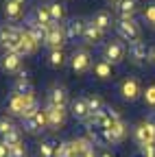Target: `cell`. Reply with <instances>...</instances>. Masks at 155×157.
I'll use <instances>...</instances> for the list:
<instances>
[{"mask_svg": "<svg viewBox=\"0 0 155 157\" xmlns=\"http://www.w3.org/2000/svg\"><path fill=\"white\" fill-rule=\"evenodd\" d=\"M68 111H70V116L74 118V120H79V122H87V120H90V109H87L85 96H74V98H70Z\"/></svg>", "mask_w": 155, "mask_h": 157, "instance_id": "8fae6325", "label": "cell"}, {"mask_svg": "<svg viewBox=\"0 0 155 157\" xmlns=\"http://www.w3.org/2000/svg\"><path fill=\"white\" fill-rule=\"evenodd\" d=\"M118 94L127 103H135L138 98H142V85L138 81V76H131V74L125 76L120 81V85H118Z\"/></svg>", "mask_w": 155, "mask_h": 157, "instance_id": "3957f363", "label": "cell"}, {"mask_svg": "<svg viewBox=\"0 0 155 157\" xmlns=\"http://www.w3.org/2000/svg\"><path fill=\"white\" fill-rule=\"evenodd\" d=\"M37 48H40V44H37V39L31 35V31L24 26V33H22V37H20V55L24 57V55H33Z\"/></svg>", "mask_w": 155, "mask_h": 157, "instance_id": "7402d4cb", "label": "cell"}, {"mask_svg": "<svg viewBox=\"0 0 155 157\" xmlns=\"http://www.w3.org/2000/svg\"><path fill=\"white\" fill-rule=\"evenodd\" d=\"M79 157H99V155L94 153V146H90V148H87V151H83V153H81Z\"/></svg>", "mask_w": 155, "mask_h": 157, "instance_id": "74e56055", "label": "cell"}, {"mask_svg": "<svg viewBox=\"0 0 155 157\" xmlns=\"http://www.w3.org/2000/svg\"><path fill=\"white\" fill-rule=\"evenodd\" d=\"M40 109V103H37L35 94H29V96H22V94H15L11 92V96L7 98V113L9 116H17V118H24L33 111Z\"/></svg>", "mask_w": 155, "mask_h": 157, "instance_id": "6da1fadb", "label": "cell"}, {"mask_svg": "<svg viewBox=\"0 0 155 157\" xmlns=\"http://www.w3.org/2000/svg\"><path fill=\"white\" fill-rule=\"evenodd\" d=\"M140 153H142V157H155V144H144V146H140Z\"/></svg>", "mask_w": 155, "mask_h": 157, "instance_id": "e575fe53", "label": "cell"}, {"mask_svg": "<svg viewBox=\"0 0 155 157\" xmlns=\"http://www.w3.org/2000/svg\"><path fill=\"white\" fill-rule=\"evenodd\" d=\"M85 26H87V20L85 17H79V15H74V17H68L66 20V35L70 42H74V39H83V33H85Z\"/></svg>", "mask_w": 155, "mask_h": 157, "instance_id": "7c38bea8", "label": "cell"}, {"mask_svg": "<svg viewBox=\"0 0 155 157\" xmlns=\"http://www.w3.org/2000/svg\"><path fill=\"white\" fill-rule=\"evenodd\" d=\"M125 57H127V46L120 42V39H109L107 44H103V59L109 61L111 66L122 63Z\"/></svg>", "mask_w": 155, "mask_h": 157, "instance_id": "5b68a950", "label": "cell"}, {"mask_svg": "<svg viewBox=\"0 0 155 157\" xmlns=\"http://www.w3.org/2000/svg\"><path fill=\"white\" fill-rule=\"evenodd\" d=\"M103 39H105V31H101L96 24H92L90 20H87V26H85V33H83V44H87V46H99Z\"/></svg>", "mask_w": 155, "mask_h": 157, "instance_id": "e0dca14e", "label": "cell"}, {"mask_svg": "<svg viewBox=\"0 0 155 157\" xmlns=\"http://www.w3.org/2000/svg\"><path fill=\"white\" fill-rule=\"evenodd\" d=\"M146 122H151V124L155 127V111H151V113L146 116Z\"/></svg>", "mask_w": 155, "mask_h": 157, "instance_id": "f35d334b", "label": "cell"}, {"mask_svg": "<svg viewBox=\"0 0 155 157\" xmlns=\"http://www.w3.org/2000/svg\"><path fill=\"white\" fill-rule=\"evenodd\" d=\"M66 42H68V35H66L64 24H52L50 29H46L44 46H46L48 50H64Z\"/></svg>", "mask_w": 155, "mask_h": 157, "instance_id": "8992f818", "label": "cell"}, {"mask_svg": "<svg viewBox=\"0 0 155 157\" xmlns=\"http://www.w3.org/2000/svg\"><path fill=\"white\" fill-rule=\"evenodd\" d=\"M0 140H2L9 148H11V146H20V144H22V131L15 127V129H13V131H9L5 137H0Z\"/></svg>", "mask_w": 155, "mask_h": 157, "instance_id": "4316f807", "label": "cell"}, {"mask_svg": "<svg viewBox=\"0 0 155 157\" xmlns=\"http://www.w3.org/2000/svg\"><path fill=\"white\" fill-rule=\"evenodd\" d=\"M127 133H129V127L125 124L122 118H118V120H114V122L103 131V140H105L107 144H120L125 137H127Z\"/></svg>", "mask_w": 155, "mask_h": 157, "instance_id": "ba28073f", "label": "cell"}, {"mask_svg": "<svg viewBox=\"0 0 155 157\" xmlns=\"http://www.w3.org/2000/svg\"><path fill=\"white\" fill-rule=\"evenodd\" d=\"M13 92L15 94H22V96H29V94H35L33 90V83H31V78H29V72H20L15 76V83H13Z\"/></svg>", "mask_w": 155, "mask_h": 157, "instance_id": "ffe728a7", "label": "cell"}, {"mask_svg": "<svg viewBox=\"0 0 155 157\" xmlns=\"http://www.w3.org/2000/svg\"><path fill=\"white\" fill-rule=\"evenodd\" d=\"M37 153H40V157H55L57 144L52 140H42L40 144H37Z\"/></svg>", "mask_w": 155, "mask_h": 157, "instance_id": "484cf974", "label": "cell"}, {"mask_svg": "<svg viewBox=\"0 0 155 157\" xmlns=\"http://www.w3.org/2000/svg\"><path fill=\"white\" fill-rule=\"evenodd\" d=\"M99 157H114V155H111V153H109V151H103V153H101V155H99Z\"/></svg>", "mask_w": 155, "mask_h": 157, "instance_id": "60d3db41", "label": "cell"}, {"mask_svg": "<svg viewBox=\"0 0 155 157\" xmlns=\"http://www.w3.org/2000/svg\"><path fill=\"white\" fill-rule=\"evenodd\" d=\"M44 111H46V122L50 131H59L66 124V118H68V109L64 107H52L48 103H44Z\"/></svg>", "mask_w": 155, "mask_h": 157, "instance_id": "9c48e42d", "label": "cell"}, {"mask_svg": "<svg viewBox=\"0 0 155 157\" xmlns=\"http://www.w3.org/2000/svg\"><path fill=\"white\" fill-rule=\"evenodd\" d=\"M17 2H22V5H24V2H26V0H17Z\"/></svg>", "mask_w": 155, "mask_h": 157, "instance_id": "b9f144b4", "label": "cell"}, {"mask_svg": "<svg viewBox=\"0 0 155 157\" xmlns=\"http://www.w3.org/2000/svg\"><path fill=\"white\" fill-rule=\"evenodd\" d=\"M13 26H15V24H7V22L0 24V48H5L7 42L13 37Z\"/></svg>", "mask_w": 155, "mask_h": 157, "instance_id": "f546056e", "label": "cell"}, {"mask_svg": "<svg viewBox=\"0 0 155 157\" xmlns=\"http://www.w3.org/2000/svg\"><path fill=\"white\" fill-rule=\"evenodd\" d=\"M0 68L7 74H20L22 72V55L17 52H2L0 57Z\"/></svg>", "mask_w": 155, "mask_h": 157, "instance_id": "5bb4252c", "label": "cell"}, {"mask_svg": "<svg viewBox=\"0 0 155 157\" xmlns=\"http://www.w3.org/2000/svg\"><path fill=\"white\" fill-rule=\"evenodd\" d=\"M46 63L52 68V70H59L68 63V57L64 50H48V57H46Z\"/></svg>", "mask_w": 155, "mask_h": 157, "instance_id": "d4e9b609", "label": "cell"}, {"mask_svg": "<svg viewBox=\"0 0 155 157\" xmlns=\"http://www.w3.org/2000/svg\"><path fill=\"white\" fill-rule=\"evenodd\" d=\"M85 101H87V109H90V116H94V113H99V111H103L105 109V103L101 101L96 94H90V96H85Z\"/></svg>", "mask_w": 155, "mask_h": 157, "instance_id": "83f0119b", "label": "cell"}, {"mask_svg": "<svg viewBox=\"0 0 155 157\" xmlns=\"http://www.w3.org/2000/svg\"><path fill=\"white\" fill-rule=\"evenodd\" d=\"M31 17H33V20H35V22L40 24V26H44V29H50V26H52V17H50L48 5H37Z\"/></svg>", "mask_w": 155, "mask_h": 157, "instance_id": "603a6c76", "label": "cell"}, {"mask_svg": "<svg viewBox=\"0 0 155 157\" xmlns=\"http://www.w3.org/2000/svg\"><path fill=\"white\" fill-rule=\"evenodd\" d=\"M133 140L138 142V146H144V144H155V127L146 120L138 122L133 127Z\"/></svg>", "mask_w": 155, "mask_h": 157, "instance_id": "30bf717a", "label": "cell"}, {"mask_svg": "<svg viewBox=\"0 0 155 157\" xmlns=\"http://www.w3.org/2000/svg\"><path fill=\"white\" fill-rule=\"evenodd\" d=\"M46 103H48V105H52V107H64V109H68V105H70L68 90H66L64 85H52V87L48 90Z\"/></svg>", "mask_w": 155, "mask_h": 157, "instance_id": "4fadbf2b", "label": "cell"}, {"mask_svg": "<svg viewBox=\"0 0 155 157\" xmlns=\"http://www.w3.org/2000/svg\"><path fill=\"white\" fill-rule=\"evenodd\" d=\"M129 59H131L133 66H142L149 59V48H146V44L142 42V39H140V42L129 44Z\"/></svg>", "mask_w": 155, "mask_h": 157, "instance_id": "9a60e30c", "label": "cell"}, {"mask_svg": "<svg viewBox=\"0 0 155 157\" xmlns=\"http://www.w3.org/2000/svg\"><path fill=\"white\" fill-rule=\"evenodd\" d=\"M9 157H26V146H24V144L11 146V148H9Z\"/></svg>", "mask_w": 155, "mask_h": 157, "instance_id": "836d02e7", "label": "cell"}, {"mask_svg": "<svg viewBox=\"0 0 155 157\" xmlns=\"http://www.w3.org/2000/svg\"><path fill=\"white\" fill-rule=\"evenodd\" d=\"M116 33H118L120 39L133 44V42H140V24L135 22L133 17H127V20H116Z\"/></svg>", "mask_w": 155, "mask_h": 157, "instance_id": "277c9868", "label": "cell"}, {"mask_svg": "<svg viewBox=\"0 0 155 157\" xmlns=\"http://www.w3.org/2000/svg\"><path fill=\"white\" fill-rule=\"evenodd\" d=\"M68 63L74 74H85L87 70H92V55L85 46H76L72 55L68 57Z\"/></svg>", "mask_w": 155, "mask_h": 157, "instance_id": "7a4b0ae2", "label": "cell"}, {"mask_svg": "<svg viewBox=\"0 0 155 157\" xmlns=\"http://www.w3.org/2000/svg\"><path fill=\"white\" fill-rule=\"evenodd\" d=\"M0 157H9V146L0 140Z\"/></svg>", "mask_w": 155, "mask_h": 157, "instance_id": "8d00e7d4", "label": "cell"}, {"mask_svg": "<svg viewBox=\"0 0 155 157\" xmlns=\"http://www.w3.org/2000/svg\"><path fill=\"white\" fill-rule=\"evenodd\" d=\"M15 129V124H13V120L11 118H7V116H2L0 118V137H5L9 131H13Z\"/></svg>", "mask_w": 155, "mask_h": 157, "instance_id": "d6a6232c", "label": "cell"}, {"mask_svg": "<svg viewBox=\"0 0 155 157\" xmlns=\"http://www.w3.org/2000/svg\"><path fill=\"white\" fill-rule=\"evenodd\" d=\"M146 61L155 68V46H151V48H149V59H146Z\"/></svg>", "mask_w": 155, "mask_h": 157, "instance_id": "d590c367", "label": "cell"}, {"mask_svg": "<svg viewBox=\"0 0 155 157\" xmlns=\"http://www.w3.org/2000/svg\"><path fill=\"white\" fill-rule=\"evenodd\" d=\"M142 101H144V107L155 109V83H149L142 90Z\"/></svg>", "mask_w": 155, "mask_h": 157, "instance_id": "f1b7e54d", "label": "cell"}, {"mask_svg": "<svg viewBox=\"0 0 155 157\" xmlns=\"http://www.w3.org/2000/svg\"><path fill=\"white\" fill-rule=\"evenodd\" d=\"M5 17L9 20V22H20L22 15H24V5L17 2V0H5Z\"/></svg>", "mask_w": 155, "mask_h": 157, "instance_id": "2e32d148", "label": "cell"}, {"mask_svg": "<svg viewBox=\"0 0 155 157\" xmlns=\"http://www.w3.org/2000/svg\"><path fill=\"white\" fill-rule=\"evenodd\" d=\"M105 2H107V5H111V7H118L120 0H105Z\"/></svg>", "mask_w": 155, "mask_h": 157, "instance_id": "ab89813d", "label": "cell"}, {"mask_svg": "<svg viewBox=\"0 0 155 157\" xmlns=\"http://www.w3.org/2000/svg\"><path fill=\"white\" fill-rule=\"evenodd\" d=\"M138 9H140L138 0H120L118 7H116V13H118V20H127L138 13Z\"/></svg>", "mask_w": 155, "mask_h": 157, "instance_id": "44dd1931", "label": "cell"}, {"mask_svg": "<svg viewBox=\"0 0 155 157\" xmlns=\"http://www.w3.org/2000/svg\"><path fill=\"white\" fill-rule=\"evenodd\" d=\"M92 74L99 78V81H109L114 76V66L109 61H105V59H99V61L92 63Z\"/></svg>", "mask_w": 155, "mask_h": 157, "instance_id": "d6986e66", "label": "cell"}, {"mask_svg": "<svg viewBox=\"0 0 155 157\" xmlns=\"http://www.w3.org/2000/svg\"><path fill=\"white\" fill-rule=\"evenodd\" d=\"M90 22L92 24H96L101 31H111V26H116V20L111 17V13L109 11H105V9H101V11H96L92 17H90Z\"/></svg>", "mask_w": 155, "mask_h": 157, "instance_id": "ac0fdd59", "label": "cell"}, {"mask_svg": "<svg viewBox=\"0 0 155 157\" xmlns=\"http://www.w3.org/2000/svg\"><path fill=\"white\" fill-rule=\"evenodd\" d=\"M22 127H24V131H26V133H31V135H35V133H42L44 129H48V122H46V111H44V107H40L37 111H33V113L24 116V118H22Z\"/></svg>", "mask_w": 155, "mask_h": 157, "instance_id": "52a82bcc", "label": "cell"}, {"mask_svg": "<svg viewBox=\"0 0 155 157\" xmlns=\"http://www.w3.org/2000/svg\"><path fill=\"white\" fill-rule=\"evenodd\" d=\"M142 17H144V22L155 31V2H149V5L142 9Z\"/></svg>", "mask_w": 155, "mask_h": 157, "instance_id": "1f68e13d", "label": "cell"}, {"mask_svg": "<svg viewBox=\"0 0 155 157\" xmlns=\"http://www.w3.org/2000/svg\"><path fill=\"white\" fill-rule=\"evenodd\" d=\"M55 157H76L72 142H59V144H57V153H55Z\"/></svg>", "mask_w": 155, "mask_h": 157, "instance_id": "4dcf8cb0", "label": "cell"}, {"mask_svg": "<svg viewBox=\"0 0 155 157\" xmlns=\"http://www.w3.org/2000/svg\"><path fill=\"white\" fill-rule=\"evenodd\" d=\"M48 11H50V17H52V24H64L66 22V7L59 0H52L48 2Z\"/></svg>", "mask_w": 155, "mask_h": 157, "instance_id": "cb8c5ba5", "label": "cell"}]
</instances>
